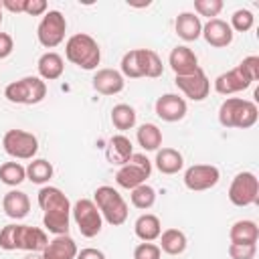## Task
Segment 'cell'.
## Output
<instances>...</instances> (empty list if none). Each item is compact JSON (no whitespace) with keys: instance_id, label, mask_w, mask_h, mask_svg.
<instances>
[{"instance_id":"obj_1","label":"cell","mask_w":259,"mask_h":259,"mask_svg":"<svg viewBox=\"0 0 259 259\" xmlns=\"http://www.w3.org/2000/svg\"><path fill=\"white\" fill-rule=\"evenodd\" d=\"M38 206L42 208V225L53 235H69L71 202L67 194L57 186H42L36 194Z\"/></svg>"},{"instance_id":"obj_2","label":"cell","mask_w":259,"mask_h":259,"mask_svg":"<svg viewBox=\"0 0 259 259\" xmlns=\"http://www.w3.org/2000/svg\"><path fill=\"white\" fill-rule=\"evenodd\" d=\"M49 237L42 229L30 225H16L10 223L0 231V247L4 251H28V253H42L47 247Z\"/></svg>"},{"instance_id":"obj_3","label":"cell","mask_w":259,"mask_h":259,"mask_svg":"<svg viewBox=\"0 0 259 259\" xmlns=\"http://www.w3.org/2000/svg\"><path fill=\"white\" fill-rule=\"evenodd\" d=\"M119 65H121L119 73L130 79H140V77L156 79L164 73L162 59L152 49H132L121 57Z\"/></svg>"},{"instance_id":"obj_4","label":"cell","mask_w":259,"mask_h":259,"mask_svg":"<svg viewBox=\"0 0 259 259\" xmlns=\"http://www.w3.org/2000/svg\"><path fill=\"white\" fill-rule=\"evenodd\" d=\"M259 109L253 101L243 97H227L219 107V123L223 127L247 130L257 123Z\"/></svg>"},{"instance_id":"obj_5","label":"cell","mask_w":259,"mask_h":259,"mask_svg":"<svg viewBox=\"0 0 259 259\" xmlns=\"http://www.w3.org/2000/svg\"><path fill=\"white\" fill-rule=\"evenodd\" d=\"M65 57L69 63L77 65L79 69L93 71L101 61V49L91 34L77 32L69 36V40L65 42Z\"/></svg>"},{"instance_id":"obj_6","label":"cell","mask_w":259,"mask_h":259,"mask_svg":"<svg viewBox=\"0 0 259 259\" xmlns=\"http://www.w3.org/2000/svg\"><path fill=\"white\" fill-rule=\"evenodd\" d=\"M93 202L101 212V219L111 227H119L127 221V202L113 186H97L93 192Z\"/></svg>"},{"instance_id":"obj_7","label":"cell","mask_w":259,"mask_h":259,"mask_svg":"<svg viewBox=\"0 0 259 259\" xmlns=\"http://www.w3.org/2000/svg\"><path fill=\"white\" fill-rule=\"evenodd\" d=\"M4 97L10 103L18 105H34L40 103L47 97V83L40 77H22L18 81H12L4 89Z\"/></svg>"},{"instance_id":"obj_8","label":"cell","mask_w":259,"mask_h":259,"mask_svg":"<svg viewBox=\"0 0 259 259\" xmlns=\"http://www.w3.org/2000/svg\"><path fill=\"white\" fill-rule=\"evenodd\" d=\"M150 174H152V162L146 158V154L134 152L132 158L123 166H119V170L115 172V182L121 188L134 190L136 186L146 184Z\"/></svg>"},{"instance_id":"obj_9","label":"cell","mask_w":259,"mask_h":259,"mask_svg":"<svg viewBox=\"0 0 259 259\" xmlns=\"http://www.w3.org/2000/svg\"><path fill=\"white\" fill-rule=\"evenodd\" d=\"M71 217L79 229V233L87 239H93L95 235L101 233V227H103V219H101V212L99 208L95 206L93 200L89 198H79L73 206H71Z\"/></svg>"},{"instance_id":"obj_10","label":"cell","mask_w":259,"mask_h":259,"mask_svg":"<svg viewBox=\"0 0 259 259\" xmlns=\"http://www.w3.org/2000/svg\"><path fill=\"white\" fill-rule=\"evenodd\" d=\"M65 32L67 18L59 10H49L36 26V38L45 49H55L57 45H61L65 40Z\"/></svg>"},{"instance_id":"obj_11","label":"cell","mask_w":259,"mask_h":259,"mask_svg":"<svg viewBox=\"0 0 259 259\" xmlns=\"http://www.w3.org/2000/svg\"><path fill=\"white\" fill-rule=\"evenodd\" d=\"M229 200L235 206H251L259 202V180L253 172H239L229 186Z\"/></svg>"},{"instance_id":"obj_12","label":"cell","mask_w":259,"mask_h":259,"mask_svg":"<svg viewBox=\"0 0 259 259\" xmlns=\"http://www.w3.org/2000/svg\"><path fill=\"white\" fill-rule=\"evenodd\" d=\"M4 152L16 160H32L38 152V140L34 134L24 130H8L2 138Z\"/></svg>"},{"instance_id":"obj_13","label":"cell","mask_w":259,"mask_h":259,"mask_svg":"<svg viewBox=\"0 0 259 259\" xmlns=\"http://www.w3.org/2000/svg\"><path fill=\"white\" fill-rule=\"evenodd\" d=\"M219 180H221V172L212 164H192L184 172V184L188 190H194V192L208 190L217 186Z\"/></svg>"},{"instance_id":"obj_14","label":"cell","mask_w":259,"mask_h":259,"mask_svg":"<svg viewBox=\"0 0 259 259\" xmlns=\"http://www.w3.org/2000/svg\"><path fill=\"white\" fill-rule=\"evenodd\" d=\"M174 83H176V87H178L188 99H192V101H202V99H206L208 93H210V81H208L206 73H204L200 67H198L194 73H190V75L176 77Z\"/></svg>"},{"instance_id":"obj_15","label":"cell","mask_w":259,"mask_h":259,"mask_svg":"<svg viewBox=\"0 0 259 259\" xmlns=\"http://www.w3.org/2000/svg\"><path fill=\"white\" fill-rule=\"evenodd\" d=\"M251 83H253V79L243 71L241 65H237L235 69H231L227 73H221L214 79V91L219 95H233V93L245 91L247 87H251Z\"/></svg>"},{"instance_id":"obj_16","label":"cell","mask_w":259,"mask_h":259,"mask_svg":"<svg viewBox=\"0 0 259 259\" xmlns=\"http://www.w3.org/2000/svg\"><path fill=\"white\" fill-rule=\"evenodd\" d=\"M156 115L164 121H180L184 115H186V101L184 97H180L178 93H164L156 99Z\"/></svg>"},{"instance_id":"obj_17","label":"cell","mask_w":259,"mask_h":259,"mask_svg":"<svg viewBox=\"0 0 259 259\" xmlns=\"http://www.w3.org/2000/svg\"><path fill=\"white\" fill-rule=\"evenodd\" d=\"M233 34H235L233 28L223 18H210L206 24H202V32H200V36H204V40L214 49L229 47L233 42Z\"/></svg>"},{"instance_id":"obj_18","label":"cell","mask_w":259,"mask_h":259,"mask_svg":"<svg viewBox=\"0 0 259 259\" xmlns=\"http://www.w3.org/2000/svg\"><path fill=\"white\" fill-rule=\"evenodd\" d=\"M168 65H170V69L174 71L176 77H184V75H190L198 69V57L186 45H178L170 51Z\"/></svg>"},{"instance_id":"obj_19","label":"cell","mask_w":259,"mask_h":259,"mask_svg":"<svg viewBox=\"0 0 259 259\" xmlns=\"http://www.w3.org/2000/svg\"><path fill=\"white\" fill-rule=\"evenodd\" d=\"M91 83H93V89L101 95H115V93L123 91V87H125L123 75L115 69H99L93 75Z\"/></svg>"},{"instance_id":"obj_20","label":"cell","mask_w":259,"mask_h":259,"mask_svg":"<svg viewBox=\"0 0 259 259\" xmlns=\"http://www.w3.org/2000/svg\"><path fill=\"white\" fill-rule=\"evenodd\" d=\"M77 243L69 235H55L47 247L42 249V259H75L77 257Z\"/></svg>"},{"instance_id":"obj_21","label":"cell","mask_w":259,"mask_h":259,"mask_svg":"<svg viewBox=\"0 0 259 259\" xmlns=\"http://www.w3.org/2000/svg\"><path fill=\"white\" fill-rule=\"evenodd\" d=\"M134 154V146L130 142V138H125L123 134H117V136H111L107 148H105V158L109 164L113 166H123Z\"/></svg>"},{"instance_id":"obj_22","label":"cell","mask_w":259,"mask_h":259,"mask_svg":"<svg viewBox=\"0 0 259 259\" xmlns=\"http://www.w3.org/2000/svg\"><path fill=\"white\" fill-rule=\"evenodd\" d=\"M2 208H4L6 217H10L14 221H20L30 210V198L22 190H8L2 198Z\"/></svg>"},{"instance_id":"obj_23","label":"cell","mask_w":259,"mask_h":259,"mask_svg":"<svg viewBox=\"0 0 259 259\" xmlns=\"http://www.w3.org/2000/svg\"><path fill=\"white\" fill-rule=\"evenodd\" d=\"M36 69H38V75L42 81H55L63 75L65 71V61L59 53L55 51H47L38 57V63H36Z\"/></svg>"},{"instance_id":"obj_24","label":"cell","mask_w":259,"mask_h":259,"mask_svg":"<svg viewBox=\"0 0 259 259\" xmlns=\"http://www.w3.org/2000/svg\"><path fill=\"white\" fill-rule=\"evenodd\" d=\"M134 233H136V237H138L140 241L152 243V241H156V239L160 237V233H162V223H160V219H158L156 214L144 212V214H140V217L136 219V223H134Z\"/></svg>"},{"instance_id":"obj_25","label":"cell","mask_w":259,"mask_h":259,"mask_svg":"<svg viewBox=\"0 0 259 259\" xmlns=\"http://www.w3.org/2000/svg\"><path fill=\"white\" fill-rule=\"evenodd\" d=\"M174 28H176V34L186 40V42H192L200 36L202 32V22L200 18L194 14V12H180L176 16V22H174Z\"/></svg>"},{"instance_id":"obj_26","label":"cell","mask_w":259,"mask_h":259,"mask_svg":"<svg viewBox=\"0 0 259 259\" xmlns=\"http://www.w3.org/2000/svg\"><path fill=\"white\" fill-rule=\"evenodd\" d=\"M154 164L162 174H178L184 166V158L174 148H160V150H156Z\"/></svg>"},{"instance_id":"obj_27","label":"cell","mask_w":259,"mask_h":259,"mask_svg":"<svg viewBox=\"0 0 259 259\" xmlns=\"http://www.w3.org/2000/svg\"><path fill=\"white\" fill-rule=\"evenodd\" d=\"M158 239H160V245H158L160 251H164L168 255H180L186 251V245H188L186 235L180 229H166L160 233Z\"/></svg>"},{"instance_id":"obj_28","label":"cell","mask_w":259,"mask_h":259,"mask_svg":"<svg viewBox=\"0 0 259 259\" xmlns=\"http://www.w3.org/2000/svg\"><path fill=\"white\" fill-rule=\"evenodd\" d=\"M229 239L231 243H257L259 239V229H257V223L255 221H237L233 223L231 231H229Z\"/></svg>"},{"instance_id":"obj_29","label":"cell","mask_w":259,"mask_h":259,"mask_svg":"<svg viewBox=\"0 0 259 259\" xmlns=\"http://www.w3.org/2000/svg\"><path fill=\"white\" fill-rule=\"evenodd\" d=\"M136 140L146 152H156L162 146V132L156 123H144V125L138 127Z\"/></svg>"},{"instance_id":"obj_30","label":"cell","mask_w":259,"mask_h":259,"mask_svg":"<svg viewBox=\"0 0 259 259\" xmlns=\"http://www.w3.org/2000/svg\"><path fill=\"white\" fill-rule=\"evenodd\" d=\"M111 123L115 130L125 132L136 125V109L127 103H117L111 107Z\"/></svg>"},{"instance_id":"obj_31","label":"cell","mask_w":259,"mask_h":259,"mask_svg":"<svg viewBox=\"0 0 259 259\" xmlns=\"http://www.w3.org/2000/svg\"><path fill=\"white\" fill-rule=\"evenodd\" d=\"M26 178L34 184H47L53 178V164L45 158H36L26 166Z\"/></svg>"},{"instance_id":"obj_32","label":"cell","mask_w":259,"mask_h":259,"mask_svg":"<svg viewBox=\"0 0 259 259\" xmlns=\"http://www.w3.org/2000/svg\"><path fill=\"white\" fill-rule=\"evenodd\" d=\"M0 180L6 186H18L26 180V168L18 162H4L0 166Z\"/></svg>"},{"instance_id":"obj_33","label":"cell","mask_w":259,"mask_h":259,"mask_svg":"<svg viewBox=\"0 0 259 259\" xmlns=\"http://www.w3.org/2000/svg\"><path fill=\"white\" fill-rule=\"evenodd\" d=\"M130 198H132V204H134L136 208L148 210V208H152L154 202H156V190H154L150 184H140V186H136V188L132 190Z\"/></svg>"},{"instance_id":"obj_34","label":"cell","mask_w":259,"mask_h":259,"mask_svg":"<svg viewBox=\"0 0 259 259\" xmlns=\"http://www.w3.org/2000/svg\"><path fill=\"white\" fill-rule=\"evenodd\" d=\"M253 24H255V16H253V12L247 10V8L235 10L233 16H231V22H229V26H231L233 30H237V32H247V30L253 28Z\"/></svg>"},{"instance_id":"obj_35","label":"cell","mask_w":259,"mask_h":259,"mask_svg":"<svg viewBox=\"0 0 259 259\" xmlns=\"http://www.w3.org/2000/svg\"><path fill=\"white\" fill-rule=\"evenodd\" d=\"M194 10L198 16H208L210 20L223 10V0H194Z\"/></svg>"},{"instance_id":"obj_36","label":"cell","mask_w":259,"mask_h":259,"mask_svg":"<svg viewBox=\"0 0 259 259\" xmlns=\"http://www.w3.org/2000/svg\"><path fill=\"white\" fill-rule=\"evenodd\" d=\"M257 245L253 243H231L229 245V257L231 259H255Z\"/></svg>"},{"instance_id":"obj_37","label":"cell","mask_w":259,"mask_h":259,"mask_svg":"<svg viewBox=\"0 0 259 259\" xmlns=\"http://www.w3.org/2000/svg\"><path fill=\"white\" fill-rule=\"evenodd\" d=\"M162 251L156 243H140L136 249H134V259H160Z\"/></svg>"},{"instance_id":"obj_38","label":"cell","mask_w":259,"mask_h":259,"mask_svg":"<svg viewBox=\"0 0 259 259\" xmlns=\"http://www.w3.org/2000/svg\"><path fill=\"white\" fill-rule=\"evenodd\" d=\"M239 65L243 67V71H245L253 81L259 79V57H257V55H249V57H245Z\"/></svg>"},{"instance_id":"obj_39","label":"cell","mask_w":259,"mask_h":259,"mask_svg":"<svg viewBox=\"0 0 259 259\" xmlns=\"http://www.w3.org/2000/svg\"><path fill=\"white\" fill-rule=\"evenodd\" d=\"M47 8L49 4L45 0H26V6H24V14L28 16H45L47 14Z\"/></svg>"},{"instance_id":"obj_40","label":"cell","mask_w":259,"mask_h":259,"mask_svg":"<svg viewBox=\"0 0 259 259\" xmlns=\"http://www.w3.org/2000/svg\"><path fill=\"white\" fill-rule=\"evenodd\" d=\"M12 51H14V40H12V36H10L8 32H0V61L6 59V57H10Z\"/></svg>"},{"instance_id":"obj_41","label":"cell","mask_w":259,"mask_h":259,"mask_svg":"<svg viewBox=\"0 0 259 259\" xmlns=\"http://www.w3.org/2000/svg\"><path fill=\"white\" fill-rule=\"evenodd\" d=\"M75 259H105V255H103V251H99L95 247H85L77 253Z\"/></svg>"},{"instance_id":"obj_42","label":"cell","mask_w":259,"mask_h":259,"mask_svg":"<svg viewBox=\"0 0 259 259\" xmlns=\"http://www.w3.org/2000/svg\"><path fill=\"white\" fill-rule=\"evenodd\" d=\"M0 4H2V8L10 10V12H14V14H20V12H24L26 0H2Z\"/></svg>"},{"instance_id":"obj_43","label":"cell","mask_w":259,"mask_h":259,"mask_svg":"<svg viewBox=\"0 0 259 259\" xmlns=\"http://www.w3.org/2000/svg\"><path fill=\"white\" fill-rule=\"evenodd\" d=\"M24 259H42V255H38V253H28Z\"/></svg>"},{"instance_id":"obj_44","label":"cell","mask_w":259,"mask_h":259,"mask_svg":"<svg viewBox=\"0 0 259 259\" xmlns=\"http://www.w3.org/2000/svg\"><path fill=\"white\" fill-rule=\"evenodd\" d=\"M0 24H2V4H0Z\"/></svg>"}]
</instances>
